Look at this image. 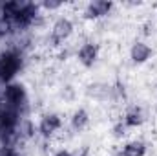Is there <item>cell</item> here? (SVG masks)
Instances as JSON below:
<instances>
[{"label":"cell","instance_id":"1","mask_svg":"<svg viewBox=\"0 0 157 156\" xmlns=\"http://www.w3.org/2000/svg\"><path fill=\"white\" fill-rule=\"evenodd\" d=\"M20 66H22V59L17 51H13V50L4 51L0 55V81L9 84L18 74Z\"/></svg>","mask_w":157,"mask_h":156},{"label":"cell","instance_id":"2","mask_svg":"<svg viewBox=\"0 0 157 156\" xmlns=\"http://www.w3.org/2000/svg\"><path fill=\"white\" fill-rule=\"evenodd\" d=\"M71 33H73V22H71L70 18L62 17V18H59V20L53 24V28H51V42H53V44H60V42H64V40L70 39Z\"/></svg>","mask_w":157,"mask_h":156},{"label":"cell","instance_id":"3","mask_svg":"<svg viewBox=\"0 0 157 156\" xmlns=\"http://www.w3.org/2000/svg\"><path fill=\"white\" fill-rule=\"evenodd\" d=\"M113 7V2L110 0H95L91 4H88V7L84 9V18L88 20H95L101 17H106Z\"/></svg>","mask_w":157,"mask_h":156},{"label":"cell","instance_id":"4","mask_svg":"<svg viewBox=\"0 0 157 156\" xmlns=\"http://www.w3.org/2000/svg\"><path fill=\"white\" fill-rule=\"evenodd\" d=\"M4 97H6V101H7V103H6L7 107L18 109V107L24 103V99H26V90H24V86L18 84V83H9V84L6 86Z\"/></svg>","mask_w":157,"mask_h":156},{"label":"cell","instance_id":"5","mask_svg":"<svg viewBox=\"0 0 157 156\" xmlns=\"http://www.w3.org/2000/svg\"><path fill=\"white\" fill-rule=\"evenodd\" d=\"M97 57H99V46H97L95 42H86V44H82L77 51L78 63H80L82 66H86V68H91V66L95 64Z\"/></svg>","mask_w":157,"mask_h":156},{"label":"cell","instance_id":"6","mask_svg":"<svg viewBox=\"0 0 157 156\" xmlns=\"http://www.w3.org/2000/svg\"><path fill=\"white\" fill-rule=\"evenodd\" d=\"M62 125V119L59 114H44L40 117L39 123V132L44 136V138H49L51 134H55Z\"/></svg>","mask_w":157,"mask_h":156},{"label":"cell","instance_id":"7","mask_svg":"<svg viewBox=\"0 0 157 156\" xmlns=\"http://www.w3.org/2000/svg\"><path fill=\"white\" fill-rule=\"evenodd\" d=\"M152 53H154V50L146 42H141V40L133 42L132 48H130V59H132L133 64H144L152 57Z\"/></svg>","mask_w":157,"mask_h":156},{"label":"cell","instance_id":"8","mask_svg":"<svg viewBox=\"0 0 157 156\" xmlns=\"http://www.w3.org/2000/svg\"><path fill=\"white\" fill-rule=\"evenodd\" d=\"M122 121H124V125H126L128 129H135V127H141V125H143L144 114H143V110H141L139 107H130V109L126 110Z\"/></svg>","mask_w":157,"mask_h":156},{"label":"cell","instance_id":"9","mask_svg":"<svg viewBox=\"0 0 157 156\" xmlns=\"http://www.w3.org/2000/svg\"><path fill=\"white\" fill-rule=\"evenodd\" d=\"M122 156H144L146 154V143L141 142V140H133V142H128L124 147H122Z\"/></svg>","mask_w":157,"mask_h":156},{"label":"cell","instance_id":"10","mask_svg":"<svg viewBox=\"0 0 157 156\" xmlns=\"http://www.w3.org/2000/svg\"><path fill=\"white\" fill-rule=\"evenodd\" d=\"M90 123V116H88V112L84 110V109H78L77 112L71 116V129L73 130H82V129H86V125Z\"/></svg>","mask_w":157,"mask_h":156},{"label":"cell","instance_id":"11","mask_svg":"<svg viewBox=\"0 0 157 156\" xmlns=\"http://www.w3.org/2000/svg\"><path fill=\"white\" fill-rule=\"evenodd\" d=\"M126 130H128V127L124 125V121H119L113 125V129H112V132H113V138H122V136H126Z\"/></svg>","mask_w":157,"mask_h":156},{"label":"cell","instance_id":"12","mask_svg":"<svg viewBox=\"0 0 157 156\" xmlns=\"http://www.w3.org/2000/svg\"><path fill=\"white\" fill-rule=\"evenodd\" d=\"M60 6H62V2H60V0H44V2H42V7H44V9H48V11L59 9Z\"/></svg>","mask_w":157,"mask_h":156},{"label":"cell","instance_id":"13","mask_svg":"<svg viewBox=\"0 0 157 156\" xmlns=\"http://www.w3.org/2000/svg\"><path fill=\"white\" fill-rule=\"evenodd\" d=\"M7 31H9V20H7L4 15H0V37L6 35Z\"/></svg>","mask_w":157,"mask_h":156},{"label":"cell","instance_id":"14","mask_svg":"<svg viewBox=\"0 0 157 156\" xmlns=\"http://www.w3.org/2000/svg\"><path fill=\"white\" fill-rule=\"evenodd\" d=\"M55 156H80L78 153H71V151H66V149H62V151H59Z\"/></svg>","mask_w":157,"mask_h":156},{"label":"cell","instance_id":"15","mask_svg":"<svg viewBox=\"0 0 157 156\" xmlns=\"http://www.w3.org/2000/svg\"><path fill=\"white\" fill-rule=\"evenodd\" d=\"M115 156H122V153H117V154H115Z\"/></svg>","mask_w":157,"mask_h":156}]
</instances>
